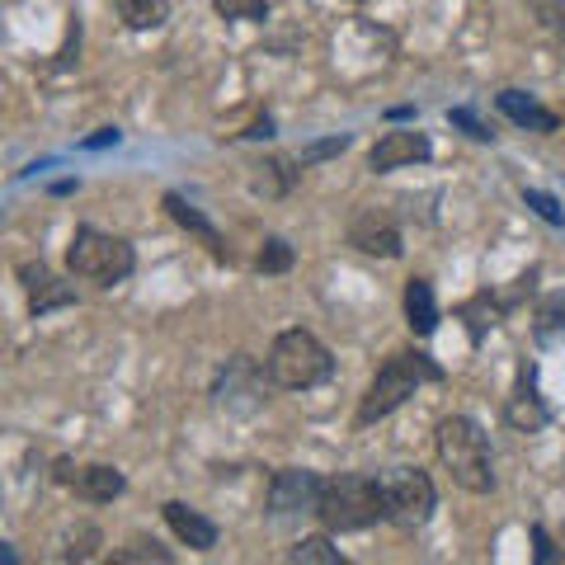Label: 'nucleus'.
<instances>
[{"mask_svg": "<svg viewBox=\"0 0 565 565\" xmlns=\"http://www.w3.org/2000/svg\"><path fill=\"white\" fill-rule=\"evenodd\" d=\"M316 518L330 532H363V528H373V523L387 518V486H381L377 476H363V472L330 476V480H325V490H321Z\"/></svg>", "mask_w": 565, "mask_h": 565, "instance_id": "nucleus-1", "label": "nucleus"}, {"mask_svg": "<svg viewBox=\"0 0 565 565\" xmlns=\"http://www.w3.org/2000/svg\"><path fill=\"white\" fill-rule=\"evenodd\" d=\"M438 457L452 472L462 490L490 494L494 490V462H490V438L472 415H448L438 419Z\"/></svg>", "mask_w": 565, "mask_h": 565, "instance_id": "nucleus-2", "label": "nucleus"}, {"mask_svg": "<svg viewBox=\"0 0 565 565\" xmlns=\"http://www.w3.org/2000/svg\"><path fill=\"white\" fill-rule=\"evenodd\" d=\"M419 381H443V367H438L429 353H391L387 363L377 367L373 387L363 391L359 401V424H373V419H387L391 410H401L410 395H415Z\"/></svg>", "mask_w": 565, "mask_h": 565, "instance_id": "nucleus-3", "label": "nucleus"}, {"mask_svg": "<svg viewBox=\"0 0 565 565\" xmlns=\"http://www.w3.org/2000/svg\"><path fill=\"white\" fill-rule=\"evenodd\" d=\"M264 373L282 391H311L335 373V359L316 335L297 325V330H282L274 339V349H268V359H264Z\"/></svg>", "mask_w": 565, "mask_h": 565, "instance_id": "nucleus-4", "label": "nucleus"}, {"mask_svg": "<svg viewBox=\"0 0 565 565\" xmlns=\"http://www.w3.org/2000/svg\"><path fill=\"white\" fill-rule=\"evenodd\" d=\"M66 268L85 282H99V288H113L137 268V254L123 236L99 231V226H80L66 246Z\"/></svg>", "mask_w": 565, "mask_h": 565, "instance_id": "nucleus-5", "label": "nucleus"}, {"mask_svg": "<svg viewBox=\"0 0 565 565\" xmlns=\"http://www.w3.org/2000/svg\"><path fill=\"white\" fill-rule=\"evenodd\" d=\"M387 486V523H395V528H424V523L434 518L438 508V490L434 480L419 472V466H395V472L381 480Z\"/></svg>", "mask_w": 565, "mask_h": 565, "instance_id": "nucleus-6", "label": "nucleus"}, {"mask_svg": "<svg viewBox=\"0 0 565 565\" xmlns=\"http://www.w3.org/2000/svg\"><path fill=\"white\" fill-rule=\"evenodd\" d=\"M321 490L325 480L316 472H306V466H282V472H274V480H268V514L274 518H297V514H316L321 504Z\"/></svg>", "mask_w": 565, "mask_h": 565, "instance_id": "nucleus-7", "label": "nucleus"}, {"mask_svg": "<svg viewBox=\"0 0 565 565\" xmlns=\"http://www.w3.org/2000/svg\"><path fill=\"white\" fill-rule=\"evenodd\" d=\"M349 246L363 254H377V260H395V254L405 250V240H401V226H395L387 212L363 208L359 217L349 222Z\"/></svg>", "mask_w": 565, "mask_h": 565, "instance_id": "nucleus-8", "label": "nucleus"}, {"mask_svg": "<svg viewBox=\"0 0 565 565\" xmlns=\"http://www.w3.org/2000/svg\"><path fill=\"white\" fill-rule=\"evenodd\" d=\"M419 161H429V137L415 133V127L381 133L377 147L367 151V170H373V175H387V170H401V165H419Z\"/></svg>", "mask_w": 565, "mask_h": 565, "instance_id": "nucleus-9", "label": "nucleus"}, {"mask_svg": "<svg viewBox=\"0 0 565 565\" xmlns=\"http://www.w3.org/2000/svg\"><path fill=\"white\" fill-rule=\"evenodd\" d=\"M14 274H20V288H24V297H28V311H34V316H48V311L76 302V288L56 278L48 264H34V260H28V264L14 268Z\"/></svg>", "mask_w": 565, "mask_h": 565, "instance_id": "nucleus-10", "label": "nucleus"}, {"mask_svg": "<svg viewBox=\"0 0 565 565\" xmlns=\"http://www.w3.org/2000/svg\"><path fill=\"white\" fill-rule=\"evenodd\" d=\"M161 514H165L170 532H175L184 547H193V551H212V547H217V523L203 518L198 508H189L184 500H170V504L161 508Z\"/></svg>", "mask_w": 565, "mask_h": 565, "instance_id": "nucleus-11", "label": "nucleus"}, {"mask_svg": "<svg viewBox=\"0 0 565 565\" xmlns=\"http://www.w3.org/2000/svg\"><path fill=\"white\" fill-rule=\"evenodd\" d=\"M165 212H170V217H175V222H179L189 236L203 240V246L212 250V260H226V264H231V250H226L222 231H217V226H212V222H208L203 212H198V208H193L184 193H165Z\"/></svg>", "mask_w": 565, "mask_h": 565, "instance_id": "nucleus-12", "label": "nucleus"}, {"mask_svg": "<svg viewBox=\"0 0 565 565\" xmlns=\"http://www.w3.org/2000/svg\"><path fill=\"white\" fill-rule=\"evenodd\" d=\"M71 490H76L85 504H113V500H118V494L127 490V476L118 472V466H104V462L76 466V480H71Z\"/></svg>", "mask_w": 565, "mask_h": 565, "instance_id": "nucleus-13", "label": "nucleus"}, {"mask_svg": "<svg viewBox=\"0 0 565 565\" xmlns=\"http://www.w3.org/2000/svg\"><path fill=\"white\" fill-rule=\"evenodd\" d=\"M494 104H500V113L508 123L528 127V133H556V127H561L556 113L542 109L532 95H523V90H500V95H494Z\"/></svg>", "mask_w": 565, "mask_h": 565, "instance_id": "nucleus-14", "label": "nucleus"}, {"mask_svg": "<svg viewBox=\"0 0 565 565\" xmlns=\"http://www.w3.org/2000/svg\"><path fill=\"white\" fill-rule=\"evenodd\" d=\"M405 321L415 335H434L438 330V302H434V288L429 278H410L405 282Z\"/></svg>", "mask_w": 565, "mask_h": 565, "instance_id": "nucleus-15", "label": "nucleus"}, {"mask_svg": "<svg viewBox=\"0 0 565 565\" xmlns=\"http://www.w3.org/2000/svg\"><path fill=\"white\" fill-rule=\"evenodd\" d=\"M292 165H297V161H278V155H268V161H254V165H250V189L264 193V198L288 193L292 179H297Z\"/></svg>", "mask_w": 565, "mask_h": 565, "instance_id": "nucleus-16", "label": "nucleus"}, {"mask_svg": "<svg viewBox=\"0 0 565 565\" xmlns=\"http://www.w3.org/2000/svg\"><path fill=\"white\" fill-rule=\"evenodd\" d=\"M504 419L514 424L518 434H537L547 424V405L532 395V387H518L514 395H508V405H504Z\"/></svg>", "mask_w": 565, "mask_h": 565, "instance_id": "nucleus-17", "label": "nucleus"}, {"mask_svg": "<svg viewBox=\"0 0 565 565\" xmlns=\"http://www.w3.org/2000/svg\"><path fill=\"white\" fill-rule=\"evenodd\" d=\"M457 316L466 321V330H472V339H480L486 330H494V325H500L504 302H494L490 292H476L472 302H462V306H457Z\"/></svg>", "mask_w": 565, "mask_h": 565, "instance_id": "nucleus-18", "label": "nucleus"}, {"mask_svg": "<svg viewBox=\"0 0 565 565\" xmlns=\"http://www.w3.org/2000/svg\"><path fill=\"white\" fill-rule=\"evenodd\" d=\"M127 28H161L170 20V0H113Z\"/></svg>", "mask_w": 565, "mask_h": 565, "instance_id": "nucleus-19", "label": "nucleus"}, {"mask_svg": "<svg viewBox=\"0 0 565 565\" xmlns=\"http://www.w3.org/2000/svg\"><path fill=\"white\" fill-rule=\"evenodd\" d=\"M113 561H118V565H133V561H155V565H170V561H175V551L161 547V542H155V537H133V542H127V547L113 551Z\"/></svg>", "mask_w": 565, "mask_h": 565, "instance_id": "nucleus-20", "label": "nucleus"}, {"mask_svg": "<svg viewBox=\"0 0 565 565\" xmlns=\"http://www.w3.org/2000/svg\"><path fill=\"white\" fill-rule=\"evenodd\" d=\"M292 260H297V254H292L288 240H282V236H268L264 246H260V260H254V264H260V274H288Z\"/></svg>", "mask_w": 565, "mask_h": 565, "instance_id": "nucleus-21", "label": "nucleus"}, {"mask_svg": "<svg viewBox=\"0 0 565 565\" xmlns=\"http://www.w3.org/2000/svg\"><path fill=\"white\" fill-rule=\"evenodd\" d=\"M288 561H321V565H339L344 556H339V547L330 542V537H302L292 551H288Z\"/></svg>", "mask_w": 565, "mask_h": 565, "instance_id": "nucleus-22", "label": "nucleus"}, {"mask_svg": "<svg viewBox=\"0 0 565 565\" xmlns=\"http://www.w3.org/2000/svg\"><path fill=\"white\" fill-rule=\"evenodd\" d=\"M222 20H250V24H264L268 20V0H212Z\"/></svg>", "mask_w": 565, "mask_h": 565, "instance_id": "nucleus-23", "label": "nucleus"}, {"mask_svg": "<svg viewBox=\"0 0 565 565\" xmlns=\"http://www.w3.org/2000/svg\"><path fill=\"white\" fill-rule=\"evenodd\" d=\"M528 14L547 28V34L565 38V0H528Z\"/></svg>", "mask_w": 565, "mask_h": 565, "instance_id": "nucleus-24", "label": "nucleus"}, {"mask_svg": "<svg viewBox=\"0 0 565 565\" xmlns=\"http://www.w3.org/2000/svg\"><path fill=\"white\" fill-rule=\"evenodd\" d=\"M344 147H349V137H325V141H311V147L297 151V170L316 165V161H325V155H339Z\"/></svg>", "mask_w": 565, "mask_h": 565, "instance_id": "nucleus-25", "label": "nucleus"}, {"mask_svg": "<svg viewBox=\"0 0 565 565\" xmlns=\"http://www.w3.org/2000/svg\"><path fill=\"white\" fill-rule=\"evenodd\" d=\"M523 198H528V208H537V217H542V222H551V226L565 222V212H561V203H556L551 193H542V189H523Z\"/></svg>", "mask_w": 565, "mask_h": 565, "instance_id": "nucleus-26", "label": "nucleus"}, {"mask_svg": "<svg viewBox=\"0 0 565 565\" xmlns=\"http://www.w3.org/2000/svg\"><path fill=\"white\" fill-rule=\"evenodd\" d=\"M448 118H452V123H457V127H466V133H472L476 141H490V137H494V133H490V127H486V123H480V118H476V113H466V109H452V113H448Z\"/></svg>", "mask_w": 565, "mask_h": 565, "instance_id": "nucleus-27", "label": "nucleus"}, {"mask_svg": "<svg viewBox=\"0 0 565 565\" xmlns=\"http://www.w3.org/2000/svg\"><path fill=\"white\" fill-rule=\"evenodd\" d=\"M532 542H537V561H542V565H551V561H556V547H551L547 528H532Z\"/></svg>", "mask_w": 565, "mask_h": 565, "instance_id": "nucleus-28", "label": "nucleus"}, {"mask_svg": "<svg viewBox=\"0 0 565 565\" xmlns=\"http://www.w3.org/2000/svg\"><path fill=\"white\" fill-rule=\"evenodd\" d=\"M109 141H118V127H99V133H95L90 141H85V147L99 151V147H109Z\"/></svg>", "mask_w": 565, "mask_h": 565, "instance_id": "nucleus-29", "label": "nucleus"}, {"mask_svg": "<svg viewBox=\"0 0 565 565\" xmlns=\"http://www.w3.org/2000/svg\"><path fill=\"white\" fill-rule=\"evenodd\" d=\"M353 5H363V0H353Z\"/></svg>", "mask_w": 565, "mask_h": 565, "instance_id": "nucleus-30", "label": "nucleus"}]
</instances>
